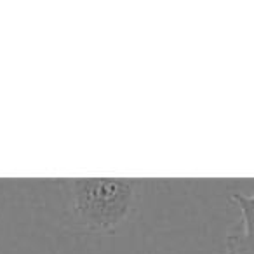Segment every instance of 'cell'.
<instances>
[{"instance_id": "obj_1", "label": "cell", "mask_w": 254, "mask_h": 254, "mask_svg": "<svg viewBox=\"0 0 254 254\" xmlns=\"http://www.w3.org/2000/svg\"><path fill=\"white\" fill-rule=\"evenodd\" d=\"M139 188L136 180H68V211L75 225L87 232L112 233L132 214Z\"/></svg>"}]
</instances>
